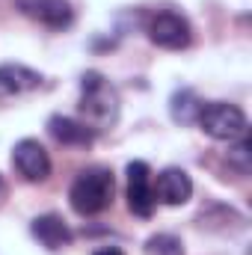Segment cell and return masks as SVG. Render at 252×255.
I'll use <instances>...</instances> for the list:
<instances>
[{"mask_svg": "<svg viewBox=\"0 0 252 255\" xmlns=\"http://www.w3.org/2000/svg\"><path fill=\"white\" fill-rule=\"evenodd\" d=\"M148 39L157 45V48H166V51H181L190 45V24L187 18L175 15V12H160L151 18L148 24Z\"/></svg>", "mask_w": 252, "mask_h": 255, "instance_id": "7", "label": "cell"}, {"mask_svg": "<svg viewBox=\"0 0 252 255\" xmlns=\"http://www.w3.org/2000/svg\"><path fill=\"white\" fill-rule=\"evenodd\" d=\"M113 190H116V181H113L110 169H101V166L83 169L68 190V202L80 217H95L104 208H110Z\"/></svg>", "mask_w": 252, "mask_h": 255, "instance_id": "2", "label": "cell"}, {"mask_svg": "<svg viewBox=\"0 0 252 255\" xmlns=\"http://www.w3.org/2000/svg\"><path fill=\"white\" fill-rule=\"evenodd\" d=\"M80 116L89 128H110L119 119V95L104 80L101 71H86L80 77Z\"/></svg>", "mask_w": 252, "mask_h": 255, "instance_id": "1", "label": "cell"}, {"mask_svg": "<svg viewBox=\"0 0 252 255\" xmlns=\"http://www.w3.org/2000/svg\"><path fill=\"white\" fill-rule=\"evenodd\" d=\"M95 255H125V253H122L119 247H104V250H98Z\"/></svg>", "mask_w": 252, "mask_h": 255, "instance_id": "15", "label": "cell"}, {"mask_svg": "<svg viewBox=\"0 0 252 255\" xmlns=\"http://www.w3.org/2000/svg\"><path fill=\"white\" fill-rule=\"evenodd\" d=\"M15 9L27 15L30 21H39L42 27H51V30H65L74 21L68 0H15Z\"/></svg>", "mask_w": 252, "mask_h": 255, "instance_id": "6", "label": "cell"}, {"mask_svg": "<svg viewBox=\"0 0 252 255\" xmlns=\"http://www.w3.org/2000/svg\"><path fill=\"white\" fill-rule=\"evenodd\" d=\"M145 255H184V244H181V238L160 232L145 241Z\"/></svg>", "mask_w": 252, "mask_h": 255, "instance_id": "13", "label": "cell"}, {"mask_svg": "<svg viewBox=\"0 0 252 255\" xmlns=\"http://www.w3.org/2000/svg\"><path fill=\"white\" fill-rule=\"evenodd\" d=\"M42 86V74L27 68L21 63H3L0 65V98L9 95H24Z\"/></svg>", "mask_w": 252, "mask_h": 255, "instance_id": "9", "label": "cell"}, {"mask_svg": "<svg viewBox=\"0 0 252 255\" xmlns=\"http://www.w3.org/2000/svg\"><path fill=\"white\" fill-rule=\"evenodd\" d=\"M127 208L136 217L154 214V187H151V169L145 160L127 163Z\"/></svg>", "mask_w": 252, "mask_h": 255, "instance_id": "5", "label": "cell"}, {"mask_svg": "<svg viewBox=\"0 0 252 255\" xmlns=\"http://www.w3.org/2000/svg\"><path fill=\"white\" fill-rule=\"evenodd\" d=\"M48 130H51V136H54L57 142L74 145V148H86V145H92V139H95L92 128L83 125V122H77V119H68V116H51V119H48Z\"/></svg>", "mask_w": 252, "mask_h": 255, "instance_id": "11", "label": "cell"}, {"mask_svg": "<svg viewBox=\"0 0 252 255\" xmlns=\"http://www.w3.org/2000/svg\"><path fill=\"white\" fill-rule=\"evenodd\" d=\"M12 166L30 184H39V181H45L51 175V157H48V151H45V145L39 139H21V142H15Z\"/></svg>", "mask_w": 252, "mask_h": 255, "instance_id": "4", "label": "cell"}, {"mask_svg": "<svg viewBox=\"0 0 252 255\" xmlns=\"http://www.w3.org/2000/svg\"><path fill=\"white\" fill-rule=\"evenodd\" d=\"M250 160H252V142H250V136H241L238 145L229 151V163L238 166L241 172H250Z\"/></svg>", "mask_w": 252, "mask_h": 255, "instance_id": "14", "label": "cell"}, {"mask_svg": "<svg viewBox=\"0 0 252 255\" xmlns=\"http://www.w3.org/2000/svg\"><path fill=\"white\" fill-rule=\"evenodd\" d=\"M199 128L211 136V139H241L247 136V116L238 104H226V101H211L202 104L199 110Z\"/></svg>", "mask_w": 252, "mask_h": 255, "instance_id": "3", "label": "cell"}, {"mask_svg": "<svg viewBox=\"0 0 252 255\" xmlns=\"http://www.w3.org/2000/svg\"><path fill=\"white\" fill-rule=\"evenodd\" d=\"M151 187H154V202H163L169 208L184 205V202H190V196H193V181H190L187 172L178 169V166L163 169Z\"/></svg>", "mask_w": 252, "mask_h": 255, "instance_id": "8", "label": "cell"}, {"mask_svg": "<svg viewBox=\"0 0 252 255\" xmlns=\"http://www.w3.org/2000/svg\"><path fill=\"white\" fill-rule=\"evenodd\" d=\"M199 110H202V101H199V95L193 89H178L169 98V116L178 125H193L199 119Z\"/></svg>", "mask_w": 252, "mask_h": 255, "instance_id": "12", "label": "cell"}, {"mask_svg": "<svg viewBox=\"0 0 252 255\" xmlns=\"http://www.w3.org/2000/svg\"><path fill=\"white\" fill-rule=\"evenodd\" d=\"M30 232L33 238L45 247V250H63L71 244V229L63 223V217L57 214H42L30 223Z\"/></svg>", "mask_w": 252, "mask_h": 255, "instance_id": "10", "label": "cell"}]
</instances>
